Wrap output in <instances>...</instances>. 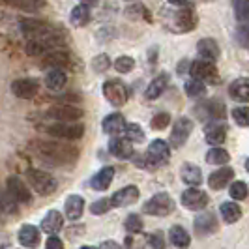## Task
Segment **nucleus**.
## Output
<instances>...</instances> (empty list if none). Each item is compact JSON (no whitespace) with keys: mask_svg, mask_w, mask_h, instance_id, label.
Returning <instances> with one entry per match:
<instances>
[{"mask_svg":"<svg viewBox=\"0 0 249 249\" xmlns=\"http://www.w3.org/2000/svg\"><path fill=\"white\" fill-rule=\"evenodd\" d=\"M32 146L39 154V158L54 163V165H66L77 160L79 150L71 144H64L60 141H34Z\"/></svg>","mask_w":249,"mask_h":249,"instance_id":"obj_1","label":"nucleus"},{"mask_svg":"<svg viewBox=\"0 0 249 249\" xmlns=\"http://www.w3.org/2000/svg\"><path fill=\"white\" fill-rule=\"evenodd\" d=\"M51 137L64 141H77L85 135V125L81 122H53L45 127Z\"/></svg>","mask_w":249,"mask_h":249,"instance_id":"obj_2","label":"nucleus"},{"mask_svg":"<svg viewBox=\"0 0 249 249\" xmlns=\"http://www.w3.org/2000/svg\"><path fill=\"white\" fill-rule=\"evenodd\" d=\"M189 75L193 79H199L204 85H217L219 83V73H217V68L213 62H208V60H193L189 64Z\"/></svg>","mask_w":249,"mask_h":249,"instance_id":"obj_3","label":"nucleus"},{"mask_svg":"<svg viewBox=\"0 0 249 249\" xmlns=\"http://www.w3.org/2000/svg\"><path fill=\"white\" fill-rule=\"evenodd\" d=\"M171 156V146L167 141H161V139H154L148 144V152L144 156V167L148 169H156L160 167L161 163H165Z\"/></svg>","mask_w":249,"mask_h":249,"instance_id":"obj_4","label":"nucleus"},{"mask_svg":"<svg viewBox=\"0 0 249 249\" xmlns=\"http://www.w3.org/2000/svg\"><path fill=\"white\" fill-rule=\"evenodd\" d=\"M28 184L36 189L39 195H51L56 191L58 182L54 176H51L45 171H37V169H30L28 171Z\"/></svg>","mask_w":249,"mask_h":249,"instance_id":"obj_5","label":"nucleus"},{"mask_svg":"<svg viewBox=\"0 0 249 249\" xmlns=\"http://www.w3.org/2000/svg\"><path fill=\"white\" fill-rule=\"evenodd\" d=\"M83 109L75 107L71 103H60V105H53L47 111V118L53 122H77L83 118Z\"/></svg>","mask_w":249,"mask_h":249,"instance_id":"obj_6","label":"nucleus"},{"mask_svg":"<svg viewBox=\"0 0 249 249\" xmlns=\"http://www.w3.org/2000/svg\"><path fill=\"white\" fill-rule=\"evenodd\" d=\"M103 96L111 105L122 107V105H125L127 98H129V90H127V87L122 81L111 79V81H105V85H103Z\"/></svg>","mask_w":249,"mask_h":249,"instance_id":"obj_7","label":"nucleus"},{"mask_svg":"<svg viewBox=\"0 0 249 249\" xmlns=\"http://www.w3.org/2000/svg\"><path fill=\"white\" fill-rule=\"evenodd\" d=\"M197 26V13L193 8L189 6H184L182 10H178L173 17V32H178V34H186V32H191L193 28Z\"/></svg>","mask_w":249,"mask_h":249,"instance_id":"obj_8","label":"nucleus"},{"mask_svg":"<svg viewBox=\"0 0 249 249\" xmlns=\"http://www.w3.org/2000/svg\"><path fill=\"white\" fill-rule=\"evenodd\" d=\"M173 208H175V202H173L169 193H156L142 206L144 213H148V215H167V213L173 212Z\"/></svg>","mask_w":249,"mask_h":249,"instance_id":"obj_9","label":"nucleus"},{"mask_svg":"<svg viewBox=\"0 0 249 249\" xmlns=\"http://www.w3.org/2000/svg\"><path fill=\"white\" fill-rule=\"evenodd\" d=\"M191 131H193V122L186 118V116H182V118H178L173 125V131H171V144L169 146H173V148H182L184 144H186V141L189 139L191 135Z\"/></svg>","mask_w":249,"mask_h":249,"instance_id":"obj_10","label":"nucleus"},{"mask_svg":"<svg viewBox=\"0 0 249 249\" xmlns=\"http://www.w3.org/2000/svg\"><path fill=\"white\" fill-rule=\"evenodd\" d=\"M195 114L199 116L200 120H223L225 118V105L223 101L219 100H210L204 101L195 107Z\"/></svg>","mask_w":249,"mask_h":249,"instance_id":"obj_11","label":"nucleus"},{"mask_svg":"<svg viewBox=\"0 0 249 249\" xmlns=\"http://www.w3.org/2000/svg\"><path fill=\"white\" fill-rule=\"evenodd\" d=\"M180 200H182V204L186 206L187 210H204V208L208 206V202H210L208 195H206L204 191L197 189V187L186 189V191L182 193Z\"/></svg>","mask_w":249,"mask_h":249,"instance_id":"obj_12","label":"nucleus"},{"mask_svg":"<svg viewBox=\"0 0 249 249\" xmlns=\"http://www.w3.org/2000/svg\"><path fill=\"white\" fill-rule=\"evenodd\" d=\"M6 184H8V191H10L12 199H15L17 202H25V204L32 202L30 189H28V186H26L19 176H10V178L6 180Z\"/></svg>","mask_w":249,"mask_h":249,"instance_id":"obj_13","label":"nucleus"},{"mask_svg":"<svg viewBox=\"0 0 249 249\" xmlns=\"http://www.w3.org/2000/svg\"><path fill=\"white\" fill-rule=\"evenodd\" d=\"M39 90L36 79H17L12 83V92L21 100H32Z\"/></svg>","mask_w":249,"mask_h":249,"instance_id":"obj_14","label":"nucleus"},{"mask_svg":"<svg viewBox=\"0 0 249 249\" xmlns=\"http://www.w3.org/2000/svg\"><path fill=\"white\" fill-rule=\"evenodd\" d=\"M197 54L202 60H208V62L215 64V60L219 58L221 53H219V45H217V41L213 37H202L197 43Z\"/></svg>","mask_w":249,"mask_h":249,"instance_id":"obj_15","label":"nucleus"},{"mask_svg":"<svg viewBox=\"0 0 249 249\" xmlns=\"http://www.w3.org/2000/svg\"><path fill=\"white\" fill-rule=\"evenodd\" d=\"M109 152L118 160H129L133 156V142L125 137H112L109 141Z\"/></svg>","mask_w":249,"mask_h":249,"instance_id":"obj_16","label":"nucleus"},{"mask_svg":"<svg viewBox=\"0 0 249 249\" xmlns=\"http://www.w3.org/2000/svg\"><path fill=\"white\" fill-rule=\"evenodd\" d=\"M204 137H206V142L212 144V146L223 144L225 139H227V125L221 124L219 120H213L212 124L204 127Z\"/></svg>","mask_w":249,"mask_h":249,"instance_id":"obj_17","label":"nucleus"},{"mask_svg":"<svg viewBox=\"0 0 249 249\" xmlns=\"http://www.w3.org/2000/svg\"><path fill=\"white\" fill-rule=\"evenodd\" d=\"M135 200H139V187L137 186H127L124 189H118L111 197V206L122 208L127 204H133Z\"/></svg>","mask_w":249,"mask_h":249,"instance_id":"obj_18","label":"nucleus"},{"mask_svg":"<svg viewBox=\"0 0 249 249\" xmlns=\"http://www.w3.org/2000/svg\"><path fill=\"white\" fill-rule=\"evenodd\" d=\"M215 231H217V219L213 213L206 212L195 217V232L199 236H210Z\"/></svg>","mask_w":249,"mask_h":249,"instance_id":"obj_19","label":"nucleus"},{"mask_svg":"<svg viewBox=\"0 0 249 249\" xmlns=\"http://www.w3.org/2000/svg\"><path fill=\"white\" fill-rule=\"evenodd\" d=\"M234 178V171L231 169V167H221L219 171H213L210 178H208V186L215 189V191H219V189H223L225 186H229V182Z\"/></svg>","mask_w":249,"mask_h":249,"instance_id":"obj_20","label":"nucleus"},{"mask_svg":"<svg viewBox=\"0 0 249 249\" xmlns=\"http://www.w3.org/2000/svg\"><path fill=\"white\" fill-rule=\"evenodd\" d=\"M229 96L232 100L242 101V103H248L249 100V81L246 77H238L236 81L231 83L229 87Z\"/></svg>","mask_w":249,"mask_h":249,"instance_id":"obj_21","label":"nucleus"},{"mask_svg":"<svg viewBox=\"0 0 249 249\" xmlns=\"http://www.w3.org/2000/svg\"><path fill=\"white\" fill-rule=\"evenodd\" d=\"M180 176H182V180H184V184L191 187H197L202 184V173H200V169L197 165H193V163H184L182 165V171H180Z\"/></svg>","mask_w":249,"mask_h":249,"instance_id":"obj_22","label":"nucleus"},{"mask_svg":"<svg viewBox=\"0 0 249 249\" xmlns=\"http://www.w3.org/2000/svg\"><path fill=\"white\" fill-rule=\"evenodd\" d=\"M62 225H64L62 213L58 212V210H51V212L43 217V221H41V232L54 234V232H58V231L62 229Z\"/></svg>","mask_w":249,"mask_h":249,"instance_id":"obj_23","label":"nucleus"},{"mask_svg":"<svg viewBox=\"0 0 249 249\" xmlns=\"http://www.w3.org/2000/svg\"><path fill=\"white\" fill-rule=\"evenodd\" d=\"M101 125H103V131H105L107 135H118V133L124 131L125 120L120 112H112L109 116H105V120H103Z\"/></svg>","mask_w":249,"mask_h":249,"instance_id":"obj_24","label":"nucleus"},{"mask_svg":"<svg viewBox=\"0 0 249 249\" xmlns=\"http://www.w3.org/2000/svg\"><path fill=\"white\" fill-rule=\"evenodd\" d=\"M167 85H169V75L160 73L154 81H152V83H150L148 87H146V92H144L146 100H158L163 92H165Z\"/></svg>","mask_w":249,"mask_h":249,"instance_id":"obj_25","label":"nucleus"},{"mask_svg":"<svg viewBox=\"0 0 249 249\" xmlns=\"http://www.w3.org/2000/svg\"><path fill=\"white\" fill-rule=\"evenodd\" d=\"M112 178H114V169L112 167H103L98 175L92 176L90 186L96 191H103V189H107V187L111 186Z\"/></svg>","mask_w":249,"mask_h":249,"instance_id":"obj_26","label":"nucleus"},{"mask_svg":"<svg viewBox=\"0 0 249 249\" xmlns=\"http://www.w3.org/2000/svg\"><path fill=\"white\" fill-rule=\"evenodd\" d=\"M66 215L71 219V221H77L81 215H83V210H85V200L81 195H70L66 199Z\"/></svg>","mask_w":249,"mask_h":249,"instance_id":"obj_27","label":"nucleus"},{"mask_svg":"<svg viewBox=\"0 0 249 249\" xmlns=\"http://www.w3.org/2000/svg\"><path fill=\"white\" fill-rule=\"evenodd\" d=\"M66 81H68V75L64 70L60 68H53L47 77H45V87L53 90V92H58V90H62L66 87Z\"/></svg>","mask_w":249,"mask_h":249,"instance_id":"obj_28","label":"nucleus"},{"mask_svg":"<svg viewBox=\"0 0 249 249\" xmlns=\"http://www.w3.org/2000/svg\"><path fill=\"white\" fill-rule=\"evenodd\" d=\"M19 244L25 248H36L39 244V231L34 225H23L19 231Z\"/></svg>","mask_w":249,"mask_h":249,"instance_id":"obj_29","label":"nucleus"},{"mask_svg":"<svg viewBox=\"0 0 249 249\" xmlns=\"http://www.w3.org/2000/svg\"><path fill=\"white\" fill-rule=\"evenodd\" d=\"M43 64H45V66H53V68H60V70H62L64 66H70V54H68L66 51L51 49L45 53Z\"/></svg>","mask_w":249,"mask_h":249,"instance_id":"obj_30","label":"nucleus"},{"mask_svg":"<svg viewBox=\"0 0 249 249\" xmlns=\"http://www.w3.org/2000/svg\"><path fill=\"white\" fill-rule=\"evenodd\" d=\"M70 23L75 26V28H83L90 23V8L85 6V4H79L75 6L71 13H70Z\"/></svg>","mask_w":249,"mask_h":249,"instance_id":"obj_31","label":"nucleus"},{"mask_svg":"<svg viewBox=\"0 0 249 249\" xmlns=\"http://www.w3.org/2000/svg\"><path fill=\"white\" fill-rule=\"evenodd\" d=\"M169 240L175 244L176 248H182L186 249L189 246V234H187V231L184 227H180V225H175L171 231H169Z\"/></svg>","mask_w":249,"mask_h":249,"instance_id":"obj_32","label":"nucleus"},{"mask_svg":"<svg viewBox=\"0 0 249 249\" xmlns=\"http://www.w3.org/2000/svg\"><path fill=\"white\" fill-rule=\"evenodd\" d=\"M219 210H221V217H223L225 223H236L242 217V208L236 202H223Z\"/></svg>","mask_w":249,"mask_h":249,"instance_id":"obj_33","label":"nucleus"},{"mask_svg":"<svg viewBox=\"0 0 249 249\" xmlns=\"http://www.w3.org/2000/svg\"><path fill=\"white\" fill-rule=\"evenodd\" d=\"M231 160V156H229V152L221 146H213L206 152V163H210V165H227Z\"/></svg>","mask_w":249,"mask_h":249,"instance_id":"obj_34","label":"nucleus"},{"mask_svg":"<svg viewBox=\"0 0 249 249\" xmlns=\"http://www.w3.org/2000/svg\"><path fill=\"white\" fill-rule=\"evenodd\" d=\"M184 90H186V94L189 98H202L206 94V85L202 81H199V79H193L191 77L189 81H186Z\"/></svg>","mask_w":249,"mask_h":249,"instance_id":"obj_35","label":"nucleus"},{"mask_svg":"<svg viewBox=\"0 0 249 249\" xmlns=\"http://www.w3.org/2000/svg\"><path fill=\"white\" fill-rule=\"evenodd\" d=\"M125 17L127 19H133V21H137V19H142V21H150V12L142 6V4H131V6H127L125 8Z\"/></svg>","mask_w":249,"mask_h":249,"instance_id":"obj_36","label":"nucleus"},{"mask_svg":"<svg viewBox=\"0 0 249 249\" xmlns=\"http://www.w3.org/2000/svg\"><path fill=\"white\" fill-rule=\"evenodd\" d=\"M135 68V58L133 56H127V54H122L114 60V70L118 73H129L131 70Z\"/></svg>","mask_w":249,"mask_h":249,"instance_id":"obj_37","label":"nucleus"},{"mask_svg":"<svg viewBox=\"0 0 249 249\" xmlns=\"http://www.w3.org/2000/svg\"><path fill=\"white\" fill-rule=\"evenodd\" d=\"M125 139H129L131 142H142L144 141V131L139 124H125L124 125Z\"/></svg>","mask_w":249,"mask_h":249,"instance_id":"obj_38","label":"nucleus"},{"mask_svg":"<svg viewBox=\"0 0 249 249\" xmlns=\"http://www.w3.org/2000/svg\"><path fill=\"white\" fill-rule=\"evenodd\" d=\"M232 8H234V15L240 23H246L249 15V0H232Z\"/></svg>","mask_w":249,"mask_h":249,"instance_id":"obj_39","label":"nucleus"},{"mask_svg":"<svg viewBox=\"0 0 249 249\" xmlns=\"http://www.w3.org/2000/svg\"><path fill=\"white\" fill-rule=\"evenodd\" d=\"M124 227H125V231H127V232H131V234H139V232L142 231V219H141V215H137V213H129V215L125 217Z\"/></svg>","mask_w":249,"mask_h":249,"instance_id":"obj_40","label":"nucleus"},{"mask_svg":"<svg viewBox=\"0 0 249 249\" xmlns=\"http://www.w3.org/2000/svg\"><path fill=\"white\" fill-rule=\"evenodd\" d=\"M229 195H231V199L234 200H246V197H248V184L242 182V180L234 182L229 189Z\"/></svg>","mask_w":249,"mask_h":249,"instance_id":"obj_41","label":"nucleus"},{"mask_svg":"<svg viewBox=\"0 0 249 249\" xmlns=\"http://www.w3.org/2000/svg\"><path fill=\"white\" fill-rule=\"evenodd\" d=\"M92 68H94V71H96V73H103V71H107V70L111 68V58H109V54L101 53V54H98V56H94V60H92Z\"/></svg>","mask_w":249,"mask_h":249,"instance_id":"obj_42","label":"nucleus"},{"mask_svg":"<svg viewBox=\"0 0 249 249\" xmlns=\"http://www.w3.org/2000/svg\"><path fill=\"white\" fill-rule=\"evenodd\" d=\"M169 124H171V114H169V112H158V114H154V118L150 120L152 129H156V131L165 129Z\"/></svg>","mask_w":249,"mask_h":249,"instance_id":"obj_43","label":"nucleus"},{"mask_svg":"<svg viewBox=\"0 0 249 249\" xmlns=\"http://www.w3.org/2000/svg\"><path fill=\"white\" fill-rule=\"evenodd\" d=\"M232 118H234V122H236L240 127H248V124H249L248 107H246V105H242V107H234V109H232Z\"/></svg>","mask_w":249,"mask_h":249,"instance_id":"obj_44","label":"nucleus"},{"mask_svg":"<svg viewBox=\"0 0 249 249\" xmlns=\"http://www.w3.org/2000/svg\"><path fill=\"white\" fill-rule=\"evenodd\" d=\"M112 206H111V199H100V200H94L90 204V212L94 215H101V213L109 212Z\"/></svg>","mask_w":249,"mask_h":249,"instance_id":"obj_45","label":"nucleus"},{"mask_svg":"<svg viewBox=\"0 0 249 249\" xmlns=\"http://www.w3.org/2000/svg\"><path fill=\"white\" fill-rule=\"evenodd\" d=\"M43 6H45V0H23L21 10H25L28 13H34L37 10H41Z\"/></svg>","mask_w":249,"mask_h":249,"instance_id":"obj_46","label":"nucleus"},{"mask_svg":"<svg viewBox=\"0 0 249 249\" xmlns=\"http://www.w3.org/2000/svg\"><path fill=\"white\" fill-rule=\"evenodd\" d=\"M236 39H238V43H240V47L248 49L249 41H248V26H246V25H242L236 30Z\"/></svg>","mask_w":249,"mask_h":249,"instance_id":"obj_47","label":"nucleus"},{"mask_svg":"<svg viewBox=\"0 0 249 249\" xmlns=\"http://www.w3.org/2000/svg\"><path fill=\"white\" fill-rule=\"evenodd\" d=\"M148 242L154 249H165V240H163L161 232H154V234H150Z\"/></svg>","mask_w":249,"mask_h":249,"instance_id":"obj_48","label":"nucleus"},{"mask_svg":"<svg viewBox=\"0 0 249 249\" xmlns=\"http://www.w3.org/2000/svg\"><path fill=\"white\" fill-rule=\"evenodd\" d=\"M45 249H64L62 246V240L58 236H54V234H51L47 238V244H45Z\"/></svg>","mask_w":249,"mask_h":249,"instance_id":"obj_49","label":"nucleus"},{"mask_svg":"<svg viewBox=\"0 0 249 249\" xmlns=\"http://www.w3.org/2000/svg\"><path fill=\"white\" fill-rule=\"evenodd\" d=\"M100 249H122V246H120L118 242H114V240H107V242L101 244Z\"/></svg>","mask_w":249,"mask_h":249,"instance_id":"obj_50","label":"nucleus"},{"mask_svg":"<svg viewBox=\"0 0 249 249\" xmlns=\"http://www.w3.org/2000/svg\"><path fill=\"white\" fill-rule=\"evenodd\" d=\"M169 4L171 6H176V8H184L189 4V0H169Z\"/></svg>","mask_w":249,"mask_h":249,"instance_id":"obj_51","label":"nucleus"},{"mask_svg":"<svg viewBox=\"0 0 249 249\" xmlns=\"http://www.w3.org/2000/svg\"><path fill=\"white\" fill-rule=\"evenodd\" d=\"M4 2L10 6H15V8H21V4H23V0H4Z\"/></svg>","mask_w":249,"mask_h":249,"instance_id":"obj_52","label":"nucleus"},{"mask_svg":"<svg viewBox=\"0 0 249 249\" xmlns=\"http://www.w3.org/2000/svg\"><path fill=\"white\" fill-rule=\"evenodd\" d=\"M100 0H81V4H85V6H88V8H92V6H96Z\"/></svg>","mask_w":249,"mask_h":249,"instance_id":"obj_53","label":"nucleus"},{"mask_svg":"<svg viewBox=\"0 0 249 249\" xmlns=\"http://www.w3.org/2000/svg\"><path fill=\"white\" fill-rule=\"evenodd\" d=\"M81 249H96V248H92V246H85V248H81Z\"/></svg>","mask_w":249,"mask_h":249,"instance_id":"obj_54","label":"nucleus"},{"mask_svg":"<svg viewBox=\"0 0 249 249\" xmlns=\"http://www.w3.org/2000/svg\"><path fill=\"white\" fill-rule=\"evenodd\" d=\"M127 2H133V0H127Z\"/></svg>","mask_w":249,"mask_h":249,"instance_id":"obj_55","label":"nucleus"}]
</instances>
